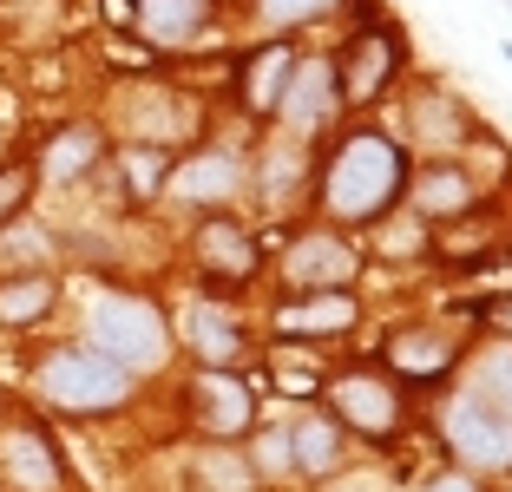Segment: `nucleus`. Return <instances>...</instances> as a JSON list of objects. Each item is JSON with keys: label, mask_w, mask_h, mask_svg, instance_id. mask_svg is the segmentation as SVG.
Here are the masks:
<instances>
[{"label": "nucleus", "mask_w": 512, "mask_h": 492, "mask_svg": "<svg viewBox=\"0 0 512 492\" xmlns=\"http://www.w3.org/2000/svg\"><path fill=\"white\" fill-rule=\"evenodd\" d=\"M322 492H381L375 479H335V486H322Z\"/></svg>", "instance_id": "nucleus-33"}, {"label": "nucleus", "mask_w": 512, "mask_h": 492, "mask_svg": "<svg viewBox=\"0 0 512 492\" xmlns=\"http://www.w3.org/2000/svg\"><path fill=\"white\" fill-rule=\"evenodd\" d=\"M316 197L329 210V224H381L407 197V151L375 125H355L348 138H335Z\"/></svg>", "instance_id": "nucleus-1"}, {"label": "nucleus", "mask_w": 512, "mask_h": 492, "mask_svg": "<svg viewBox=\"0 0 512 492\" xmlns=\"http://www.w3.org/2000/svg\"><path fill=\"white\" fill-rule=\"evenodd\" d=\"M322 394H329V407H322V414H329L342 433H355V440H368V447H394V440H401V427H407V394L394 388L381 368L335 374Z\"/></svg>", "instance_id": "nucleus-6"}, {"label": "nucleus", "mask_w": 512, "mask_h": 492, "mask_svg": "<svg viewBox=\"0 0 512 492\" xmlns=\"http://www.w3.org/2000/svg\"><path fill=\"white\" fill-rule=\"evenodd\" d=\"M197 479H204V486L211 492H250V460H243V453H224V447H204L197 453Z\"/></svg>", "instance_id": "nucleus-26"}, {"label": "nucleus", "mask_w": 512, "mask_h": 492, "mask_svg": "<svg viewBox=\"0 0 512 492\" xmlns=\"http://www.w3.org/2000/svg\"><path fill=\"white\" fill-rule=\"evenodd\" d=\"M27 197H33V164H0V230L20 224Z\"/></svg>", "instance_id": "nucleus-29"}, {"label": "nucleus", "mask_w": 512, "mask_h": 492, "mask_svg": "<svg viewBox=\"0 0 512 492\" xmlns=\"http://www.w3.org/2000/svg\"><path fill=\"white\" fill-rule=\"evenodd\" d=\"M401 60L407 46L401 33L388 27V20H368V27H355L342 40V53L329 60V79H335V105H348V112H368V105H381L394 92V79H401Z\"/></svg>", "instance_id": "nucleus-4"}, {"label": "nucleus", "mask_w": 512, "mask_h": 492, "mask_svg": "<svg viewBox=\"0 0 512 492\" xmlns=\"http://www.w3.org/2000/svg\"><path fill=\"white\" fill-rule=\"evenodd\" d=\"M79 342L138 381V374H158L171 361V322L151 296H99Z\"/></svg>", "instance_id": "nucleus-3"}, {"label": "nucleus", "mask_w": 512, "mask_h": 492, "mask_svg": "<svg viewBox=\"0 0 512 492\" xmlns=\"http://www.w3.org/2000/svg\"><path fill=\"white\" fill-rule=\"evenodd\" d=\"M184 348L197 355V368H237L250 355V328L224 309V302H197L184 315Z\"/></svg>", "instance_id": "nucleus-18"}, {"label": "nucleus", "mask_w": 512, "mask_h": 492, "mask_svg": "<svg viewBox=\"0 0 512 492\" xmlns=\"http://www.w3.org/2000/svg\"><path fill=\"white\" fill-rule=\"evenodd\" d=\"M440 447L460 460V473H512V420L499 407H486L480 394L460 381V388L440 401Z\"/></svg>", "instance_id": "nucleus-5"}, {"label": "nucleus", "mask_w": 512, "mask_h": 492, "mask_svg": "<svg viewBox=\"0 0 512 492\" xmlns=\"http://www.w3.org/2000/svg\"><path fill=\"white\" fill-rule=\"evenodd\" d=\"M407 204L421 224H467L486 210V184L460 158H427L421 171H407Z\"/></svg>", "instance_id": "nucleus-10"}, {"label": "nucleus", "mask_w": 512, "mask_h": 492, "mask_svg": "<svg viewBox=\"0 0 512 492\" xmlns=\"http://www.w3.org/2000/svg\"><path fill=\"white\" fill-rule=\"evenodd\" d=\"M60 309V283L46 269H14L0 276V328H33Z\"/></svg>", "instance_id": "nucleus-22"}, {"label": "nucleus", "mask_w": 512, "mask_h": 492, "mask_svg": "<svg viewBox=\"0 0 512 492\" xmlns=\"http://www.w3.org/2000/svg\"><path fill=\"white\" fill-rule=\"evenodd\" d=\"M270 381H276V394H289V401H316V394L329 388V374H322L309 355H289V348L270 355Z\"/></svg>", "instance_id": "nucleus-25"}, {"label": "nucleus", "mask_w": 512, "mask_h": 492, "mask_svg": "<svg viewBox=\"0 0 512 492\" xmlns=\"http://www.w3.org/2000/svg\"><path fill=\"white\" fill-rule=\"evenodd\" d=\"M191 250H197V283H204V302L237 296V283H250L256 269H263V243H256V230L237 224V217H224V210H211V217L197 224Z\"/></svg>", "instance_id": "nucleus-8"}, {"label": "nucleus", "mask_w": 512, "mask_h": 492, "mask_svg": "<svg viewBox=\"0 0 512 492\" xmlns=\"http://www.w3.org/2000/svg\"><path fill=\"white\" fill-rule=\"evenodd\" d=\"M296 46L289 40H256L250 53L237 60V105L250 112V119H276V105H283V86L289 73H296Z\"/></svg>", "instance_id": "nucleus-14"}, {"label": "nucleus", "mask_w": 512, "mask_h": 492, "mask_svg": "<svg viewBox=\"0 0 512 492\" xmlns=\"http://www.w3.org/2000/svg\"><path fill=\"white\" fill-rule=\"evenodd\" d=\"M342 0H256V20L263 27H309V20H329Z\"/></svg>", "instance_id": "nucleus-28"}, {"label": "nucleus", "mask_w": 512, "mask_h": 492, "mask_svg": "<svg viewBox=\"0 0 512 492\" xmlns=\"http://www.w3.org/2000/svg\"><path fill=\"white\" fill-rule=\"evenodd\" d=\"M33 394H40L53 414L106 420L132 401V374L112 368L106 355H92L86 342H60V348H46L40 368H33Z\"/></svg>", "instance_id": "nucleus-2"}, {"label": "nucleus", "mask_w": 512, "mask_h": 492, "mask_svg": "<svg viewBox=\"0 0 512 492\" xmlns=\"http://www.w3.org/2000/svg\"><path fill=\"white\" fill-rule=\"evenodd\" d=\"M184 407H191V427L204 433V440H243V433H256L263 394H256L250 374H237V368H197L191 388H184Z\"/></svg>", "instance_id": "nucleus-9"}, {"label": "nucleus", "mask_w": 512, "mask_h": 492, "mask_svg": "<svg viewBox=\"0 0 512 492\" xmlns=\"http://www.w3.org/2000/svg\"><path fill=\"white\" fill-rule=\"evenodd\" d=\"M499 53H506V66H512V40H506V46H499Z\"/></svg>", "instance_id": "nucleus-34"}, {"label": "nucleus", "mask_w": 512, "mask_h": 492, "mask_svg": "<svg viewBox=\"0 0 512 492\" xmlns=\"http://www.w3.org/2000/svg\"><path fill=\"white\" fill-rule=\"evenodd\" d=\"M125 27L145 40V53H184L197 46L204 33L217 27V0H132V20Z\"/></svg>", "instance_id": "nucleus-12"}, {"label": "nucleus", "mask_w": 512, "mask_h": 492, "mask_svg": "<svg viewBox=\"0 0 512 492\" xmlns=\"http://www.w3.org/2000/svg\"><path fill=\"white\" fill-rule=\"evenodd\" d=\"M486 315H493V322H499V335L512 342V296H506V302H486Z\"/></svg>", "instance_id": "nucleus-32"}, {"label": "nucleus", "mask_w": 512, "mask_h": 492, "mask_svg": "<svg viewBox=\"0 0 512 492\" xmlns=\"http://www.w3.org/2000/svg\"><path fill=\"white\" fill-rule=\"evenodd\" d=\"M289 473H309V479H329L335 466H342V453H348V433L335 427L322 407H302L296 420H289Z\"/></svg>", "instance_id": "nucleus-20"}, {"label": "nucleus", "mask_w": 512, "mask_h": 492, "mask_svg": "<svg viewBox=\"0 0 512 492\" xmlns=\"http://www.w3.org/2000/svg\"><path fill=\"white\" fill-rule=\"evenodd\" d=\"M467 388L480 394L486 407H499V414L512 420V342H499V348H486L480 361H473V374H467Z\"/></svg>", "instance_id": "nucleus-24"}, {"label": "nucleus", "mask_w": 512, "mask_h": 492, "mask_svg": "<svg viewBox=\"0 0 512 492\" xmlns=\"http://www.w3.org/2000/svg\"><path fill=\"white\" fill-rule=\"evenodd\" d=\"M112 158H119V178H125V197H132V204L165 197V184H171V151H158V145H119Z\"/></svg>", "instance_id": "nucleus-23"}, {"label": "nucleus", "mask_w": 512, "mask_h": 492, "mask_svg": "<svg viewBox=\"0 0 512 492\" xmlns=\"http://www.w3.org/2000/svg\"><path fill=\"white\" fill-rule=\"evenodd\" d=\"M335 112H342V105H335L329 60H309V53H302L296 73H289V86H283V105H276V125H289V132L309 138V132H322Z\"/></svg>", "instance_id": "nucleus-17"}, {"label": "nucleus", "mask_w": 512, "mask_h": 492, "mask_svg": "<svg viewBox=\"0 0 512 492\" xmlns=\"http://www.w3.org/2000/svg\"><path fill=\"white\" fill-rule=\"evenodd\" d=\"M381 368H388L394 388H440L453 368H460V342L440 335V328H394L381 342Z\"/></svg>", "instance_id": "nucleus-11"}, {"label": "nucleus", "mask_w": 512, "mask_h": 492, "mask_svg": "<svg viewBox=\"0 0 512 492\" xmlns=\"http://www.w3.org/2000/svg\"><path fill=\"white\" fill-rule=\"evenodd\" d=\"M473 132H480L473 112L453 99V92H440V86L414 92V105H407V138H421V145H467Z\"/></svg>", "instance_id": "nucleus-21"}, {"label": "nucleus", "mask_w": 512, "mask_h": 492, "mask_svg": "<svg viewBox=\"0 0 512 492\" xmlns=\"http://www.w3.org/2000/svg\"><path fill=\"white\" fill-rule=\"evenodd\" d=\"M276 335L283 342H322V335H342V328H355L362 322V302L348 296V289H322V296H283L276 302Z\"/></svg>", "instance_id": "nucleus-16"}, {"label": "nucleus", "mask_w": 512, "mask_h": 492, "mask_svg": "<svg viewBox=\"0 0 512 492\" xmlns=\"http://www.w3.org/2000/svg\"><path fill=\"white\" fill-rule=\"evenodd\" d=\"M0 473L14 479L20 492H60L66 486V460H60V447H53V433H46L40 420L7 427V440H0Z\"/></svg>", "instance_id": "nucleus-15"}, {"label": "nucleus", "mask_w": 512, "mask_h": 492, "mask_svg": "<svg viewBox=\"0 0 512 492\" xmlns=\"http://www.w3.org/2000/svg\"><path fill=\"white\" fill-rule=\"evenodd\" d=\"M506 14H512V0H506Z\"/></svg>", "instance_id": "nucleus-35"}, {"label": "nucleus", "mask_w": 512, "mask_h": 492, "mask_svg": "<svg viewBox=\"0 0 512 492\" xmlns=\"http://www.w3.org/2000/svg\"><path fill=\"white\" fill-rule=\"evenodd\" d=\"M289 296H322V289H348L362 276V243H348L342 230H296L276 256Z\"/></svg>", "instance_id": "nucleus-7"}, {"label": "nucleus", "mask_w": 512, "mask_h": 492, "mask_svg": "<svg viewBox=\"0 0 512 492\" xmlns=\"http://www.w3.org/2000/svg\"><path fill=\"white\" fill-rule=\"evenodd\" d=\"M421 492H480V479H473V473H460V466H447V473H434Z\"/></svg>", "instance_id": "nucleus-31"}, {"label": "nucleus", "mask_w": 512, "mask_h": 492, "mask_svg": "<svg viewBox=\"0 0 512 492\" xmlns=\"http://www.w3.org/2000/svg\"><path fill=\"white\" fill-rule=\"evenodd\" d=\"M381 256H414V263H421V256H434V237H427V224L421 217H381Z\"/></svg>", "instance_id": "nucleus-27"}, {"label": "nucleus", "mask_w": 512, "mask_h": 492, "mask_svg": "<svg viewBox=\"0 0 512 492\" xmlns=\"http://www.w3.org/2000/svg\"><path fill=\"white\" fill-rule=\"evenodd\" d=\"M250 473H289V433L283 427H263V433H256Z\"/></svg>", "instance_id": "nucleus-30"}, {"label": "nucleus", "mask_w": 512, "mask_h": 492, "mask_svg": "<svg viewBox=\"0 0 512 492\" xmlns=\"http://www.w3.org/2000/svg\"><path fill=\"white\" fill-rule=\"evenodd\" d=\"M171 197H184V204H197V210H224L230 197H243L250 191V171H243V158L237 151H191L184 164H171V184H165Z\"/></svg>", "instance_id": "nucleus-13"}, {"label": "nucleus", "mask_w": 512, "mask_h": 492, "mask_svg": "<svg viewBox=\"0 0 512 492\" xmlns=\"http://www.w3.org/2000/svg\"><path fill=\"white\" fill-rule=\"evenodd\" d=\"M99 158H106V132H99V125H86V119H73V125H60V132H46L40 171H33V178H46V184H79V178H92V171H99Z\"/></svg>", "instance_id": "nucleus-19"}]
</instances>
